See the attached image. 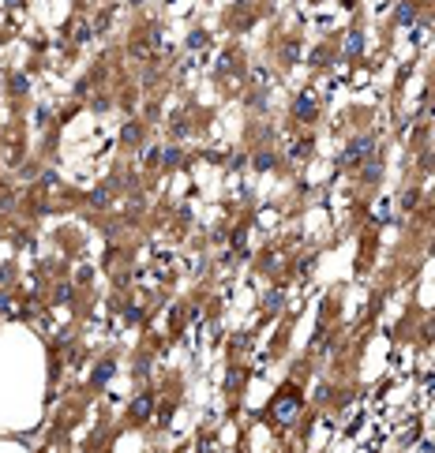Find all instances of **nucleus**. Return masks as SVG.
<instances>
[{"instance_id": "1", "label": "nucleus", "mask_w": 435, "mask_h": 453, "mask_svg": "<svg viewBox=\"0 0 435 453\" xmlns=\"http://www.w3.org/2000/svg\"><path fill=\"white\" fill-rule=\"evenodd\" d=\"M364 154H372V139H357V143L349 146V150L341 154V165H357Z\"/></svg>"}, {"instance_id": "5", "label": "nucleus", "mask_w": 435, "mask_h": 453, "mask_svg": "<svg viewBox=\"0 0 435 453\" xmlns=\"http://www.w3.org/2000/svg\"><path fill=\"white\" fill-rule=\"evenodd\" d=\"M398 19H401V23H409V19H413V4H401V8H398Z\"/></svg>"}, {"instance_id": "3", "label": "nucleus", "mask_w": 435, "mask_h": 453, "mask_svg": "<svg viewBox=\"0 0 435 453\" xmlns=\"http://www.w3.org/2000/svg\"><path fill=\"white\" fill-rule=\"evenodd\" d=\"M311 113H315V101H311V98H300V101H297V116H311Z\"/></svg>"}, {"instance_id": "4", "label": "nucleus", "mask_w": 435, "mask_h": 453, "mask_svg": "<svg viewBox=\"0 0 435 453\" xmlns=\"http://www.w3.org/2000/svg\"><path fill=\"white\" fill-rule=\"evenodd\" d=\"M131 412H135L139 420H143L146 412H150V397H139V401H135V404H131Z\"/></svg>"}, {"instance_id": "2", "label": "nucleus", "mask_w": 435, "mask_h": 453, "mask_svg": "<svg viewBox=\"0 0 435 453\" xmlns=\"http://www.w3.org/2000/svg\"><path fill=\"white\" fill-rule=\"evenodd\" d=\"M297 404H300V401H297V397L289 394V397H285L282 404H274V416H278L282 423H285V420H293V412H297Z\"/></svg>"}]
</instances>
